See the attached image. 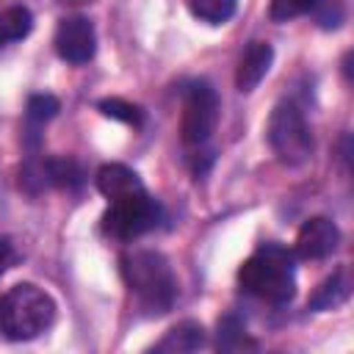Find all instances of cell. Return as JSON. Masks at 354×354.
I'll return each mask as SVG.
<instances>
[{"instance_id": "obj_19", "label": "cell", "mask_w": 354, "mask_h": 354, "mask_svg": "<svg viewBox=\"0 0 354 354\" xmlns=\"http://www.w3.org/2000/svg\"><path fill=\"white\" fill-rule=\"evenodd\" d=\"M318 0H271L268 3V17L274 22H288L296 17H304L315 8Z\"/></svg>"}, {"instance_id": "obj_15", "label": "cell", "mask_w": 354, "mask_h": 354, "mask_svg": "<svg viewBox=\"0 0 354 354\" xmlns=\"http://www.w3.org/2000/svg\"><path fill=\"white\" fill-rule=\"evenodd\" d=\"M238 0H188V11L207 22V25H221L235 14Z\"/></svg>"}, {"instance_id": "obj_18", "label": "cell", "mask_w": 354, "mask_h": 354, "mask_svg": "<svg viewBox=\"0 0 354 354\" xmlns=\"http://www.w3.org/2000/svg\"><path fill=\"white\" fill-rule=\"evenodd\" d=\"M243 346H254L249 337H246V329L243 324L235 318V315H227L224 321H218V348H227V351H235V348H243Z\"/></svg>"}, {"instance_id": "obj_2", "label": "cell", "mask_w": 354, "mask_h": 354, "mask_svg": "<svg viewBox=\"0 0 354 354\" xmlns=\"http://www.w3.org/2000/svg\"><path fill=\"white\" fill-rule=\"evenodd\" d=\"M122 277L147 313H166L177 299L174 271L160 252H127L122 257Z\"/></svg>"}, {"instance_id": "obj_6", "label": "cell", "mask_w": 354, "mask_h": 354, "mask_svg": "<svg viewBox=\"0 0 354 354\" xmlns=\"http://www.w3.org/2000/svg\"><path fill=\"white\" fill-rule=\"evenodd\" d=\"M218 122V94L207 80H196L185 88L180 136L188 147H199L210 138Z\"/></svg>"}, {"instance_id": "obj_7", "label": "cell", "mask_w": 354, "mask_h": 354, "mask_svg": "<svg viewBox=\"0 0 354 354\" xmlns=\"http://www.w3.org/2000/svg\"><path fill=\"white\" fill-rule=\"evenodd\" d=\"M97 50V33L94 25L75 14V17H64L55 28V53L66 61V64H86L94 58Z\"/></svg>"}, {"instance_id": "obj_14", "label": "cell", "mask_w": 354, "mask_h": 354, "mask_svg": "<svg viewBox=\"0 0 354 354\" xmlns=\"http://www.w3.org/2000/svg\"><path fill=\"white\" fill-rule=\"evenodd\" d=\"M30 28H33V14L25 6H11L0 11V47L25 39Z\"/></svg>"}, {"instance_id": "obj_20", "label": "cell", "mask_w": 354, "mask_h": 354, "mask_svg": "<svg viewBox=\"0 0 354 354\" xmlns=\"http://www.w3.org/2000/svg\"><path fill=\"white\" fill-rule=\"evenodd\" d=\"M11 260H14V249H11V241L6 238V235H0V274L11 266Z\"/></svg>"}, {"instance_id": "obj_17", "label": "cell", "mask_w": 354, "mask_h": 354, "mask_svg": "<svg viewBox=\"0 0 354 354\" xmlns=\"http://www.w3.org/2000/svg\"><path fill=\"white\" fill-rule=\"evenodd\" d=\"M58 111H61V102H58L53 94H33V97L28 100V105H25V119H28L33 127H39V124L50 122Z\"/></svg>"}, {"instance_id": "obj_1", "label": "cell", "mask_w": 354, "mask_h": 354, "mask_svg": "<svg viewBox=\"0 0 354 354\" xmlns=\"http://www.w3.org/2000/svg\"><path fill=\"white\" fill-rule=\"evenodd\" d=\"M238 285L268 304H288L296 293L293 252L279 243H263L238 268Z\"/></svg>"}, {"instance_id": "obj_10", "label": "cell", "mask_w": 354, "mask_h": 354, "mask_svg": "<svg viewBox=\"0 0 354 354\" xmlns=\"http://www.w3.org/2000/svg\"><path fill=\"white\" fill-rule=\"evenodd\" d=\"M97 188L100 194L113 202V199H122V196H130V194H138V191H147L141 177L127 169L124 163H105L100 171H97Z\"/></svg>"}, {"instance_id": "obj_12", "label": "cell", "mask_w": 354, "mask_h": 354, "mask_svg": "<svg viewBox=\"0 0 354 354\" xmlns=\"http://www.w3.org/2000/svg\"><path fill=\"white\" fill-rule=\"evenodd\" d=\"M41 174H44V188L58 185V188H80L83 185V169L72 158H47L41 160Z\"/></svg>"}, {"instance_id": "obj_9", "label": "cell", "mask_w": 354, "mask_h": 354, "mask_svg": "<svg viewBox=\"0 0 354 354\" xmlns=\"http://www.w3.org/2000/svg\"><path fill=\"white\" fill-rule=\"evenodd\" d=\"M271 61H274V47L268 41H252L241 61H238V69H235V86L238 91H254L260 86V80L268 75L271 69Z\"/></svg>"}, {"instance_id": "obj_4", "label": "cell", "mask_w": 354, "mask_h": 354, "mask_svg": "<svg viewBox=\"0 0 354 354\" xmlns=\"http://www.w3.org/2000/svg\"><path fill=\"white\" fill-rule=\"evenodd\" d=\"M266 138L279 163L285 166H301L313 155V133L310 124L301 113L299 105L293 102H279L274 105L268 124H266Z\"/></svg>"}, {"instance_id": "obj_5", "label": "cell", "mask_w": 354, "mask_h": 354, "mask_svg": "<svg viewBox=\"0 0 354 354\" xmlns=\"http://www.w3.org/2000/svg\"><path fill=\"white\" fill-rule=\"evenodd\" d=\"M160 205L147 194V191H138V194H130V196H122V199H113L111 207L105 210L102 216V227L108 235L113 238H122V241H133L149 230H155L160 224Z\"/></svg>"}, {"instance_id": "obj_3", "label": "cell", "mask_w": 354, "mask_h": 354, "mask_svg": "<svg viewBox=\"0 0 354 354\" xmlns=\"http://www.w3.org/2000/svg\"><path fill=\"white\" fill-rule=\"evenodd\" d=\"M55 321L53 296L33 285L19 282L0 296V332L8 340H33Z\"/></svg>"}, {"instance_id": "obj_8", "label": "cell", "mask_w": 354, "mask_h": 354, "mask_svg": "<svg viewBox=\"0 0 354 354\" xmlns=\"http://www.w3.org/2000/svg\"><path fill=\"white\" fill-rule=\"evenodd\" d=\"M340 243V230L326 216H313L301 224L296 235V254L304 260H324L329 257Z\"/></svg>"}, {"instance_id": "obj_11", "label": "cell", "mask_w": 354, "mask_h": 354, "mask_svg": "<svg viewBox=\"0 0 354 354\" xmlns=\"http://www.w3.org/2000/svg\"><path fill=\"white\" fill-rule=\"evenodd\" d=\"M205 346V329L196 321H183L177 326H171L166 332V337L160 343H155V351H171V354H183V351H196Z\"/></svg>"}, {"instance_id": "obj_16", "label": "cell", "mask_w": 354, "mask_h": 354, "mask_svg": "<svg viewBox=\"0 0 354 354\" xmlns=\"http://www.w3.org/2000/svg\"><path fill=\"white\" fill-rule=\"evenodd\" d=\"M105 116H111V119H119V122H124V124H133V127H141V122H144V111L138 108V105H133V102H127V100H119V97H108V100H100V105H97Z\"/></svg>"}, {"instance_id": "obj_13", "label": "cell", "mask_w": 354, "mask_h": 354, "mask_svg": "<svg viewBox=\"0 0 354 354\" xmlns=\"http://www.w3.org/2000/svg\"><path fill=\"white\" fill-rule=\"evenodd\" d=\"M348 293H351L348 277H346V271H337V274H332L329 279H324L318 285V290L310 299V307L313 310H335L348 299Z\"/></svg>"}]
</instances>
